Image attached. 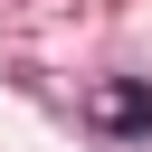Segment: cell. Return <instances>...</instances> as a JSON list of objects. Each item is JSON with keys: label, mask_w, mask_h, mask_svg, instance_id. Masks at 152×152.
<instances>
[{"label": "cell", "mask_w": 152, "mask_h": 152, "mask_svg": "<svg viewBox=\"0 0 152 152\" xmlns=\"http://www.w3.org/2000/svg\"><path fill=\"white\" fill-rule=\"evenodd\" d=\"M86 124H95V133H152V86H142V76H104V86L86 95Z\"/></svg>", "instance_id": "cell-1"}]
</instances>
